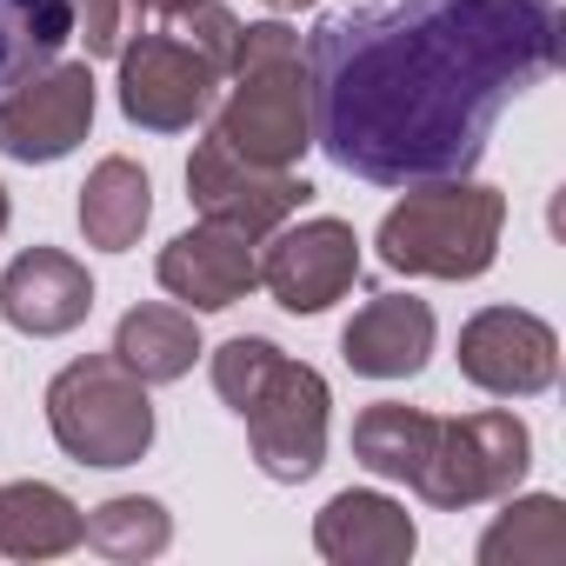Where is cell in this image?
Wrapping results in <instances>:
<instances>
[{
    "mask_svg": "<svg viewBox=\"0 0 566 566\" xmlns=\"http://www.w3.org/2000/svg\"><path fill=\"white\" fill-rule=\"evenodd\" d=\"M553 61L559 0H360L307 41L314 147L374 187L473 174Z\"/></svg>",
    "mask_w": 566,
    "mask_h": 566,
    "instance_id": "cell-1",
    "label": "cell"
},
{
    "mask_svg": "<svg viewBox=\"0 0 566 566\" xmlns=\"http://www.w3.org/2000/svg\"><path fill=\"white\" fill-rule=\"evenodd\" d=\"M500 233H506V193L467 174L447 180H413L374 247L394 273H420V280H480L500 260Z\"/></svg>",
    "mask_w": 566,
    "mask_h": 566,
    "instance_id": "cell-2",
    "label": "cell"
},
{
    "mask_svg": "<svg viewBox=\"0 0 566 566\" xmlns=\"http://www.w3.org/2000/svg\"><path fill=\"white\" fill-rule=\"evenodd\" d=\"M227 101L213 114V134L260 167H294L314 147V94H307V54L287 21H253L240 34V61L227 74Z\"/></svg>",
    "mask_w": 566,
    "mask_h": 566,
    "instance_id": "cell-3",
    "label": "cell"
},
{
    "mask_svg": "<svg viewBox=\"0 0 566 566\" xmlns=\"http://www.w3.org/2000/svg\"><path fill=\"white\" fill-rule=\"evenodd\" d=\"M48 427L74 467H140L154 447V400L114 354H81L48 380Z\"/></svg>",
    "mask_w": 566,
    "mask_h": 566,
    "instance_id": "cell-4",
    "label": "cell"
},
{
    "mask_svg": "<svg viewBox=\"0 0 566 566\" xmlns=\"http://www.w3.org/2000/svg\"><path fill=\"white\" fill-rule=\"evenodd\" d=\"M526 467H533L526 420L506 413V407H486V413H467V420H440L433 453H427L413 493L427 506H440V513H467V506L520 493Z\"/></svg>",
    "mask_w": 566,
    "mask_h": 566,
    "instance_id": "cell-5",
    "label": "cell"
},
{
    "mask_svg": "<svg viewBox=\"0 0 566 566\" xmlns=\"http://www.w3.org/2000/svg\"><path fill=\"white\" fill-rule=\"evenodd\" d=\"M120 114L147 134H187L213 114L220 94V67L187 48L174 28H140L134 41H120Z\"/></svg>",
    "mask_w": 566,
    "mask_h": 566,
    "instance_id": "cell-6",
    "label": "cell"
},
{
    "mask_svg": "<svg viewBox=\"0 0 566 566\" xmlns=\"http://www.w3.org/2000/svg\"><path fill=\"white\" fill-rule=\"evenodd\" d=\"M327 413H334V394L321 380V367L307 360H280L273 380L253 394V407L240 413L247 420V447H253V467L280 486H301L327 467Z\"/></svg>",
    "mask_w": 566,
    "mask_h": 566,
    "instance_id": "cell-7",
    "label": "cell"
},
{
    "mask_svg": "<svg viewBox=\"0 0 566 566\" xmlns=\"http://www.w3.org/2000/svg\"><path fill=\"white\" fill-rule=\"evenodd\" d=\"M187 200L200 207V220H220V227H240L247 240H266L273 227H287V220L314 200V180L294 174V167L240 160V154L207 127V140H200L193 160H187Z\"/></svg>",
    "mask_w": 566,
    "mask_h": 566,
    "instance_id": "cell-8",
    "label": "cell"
},
{
    "mask_svg": "<svg viewBox=\"0 0 566 566\" xmlns=\"http://www.w3.org/2000/svg\"><path fill=\"white\" fill-rule=\"evenodd\" d=\"M94 107H101L94 67H87V61H54V67H41V74H28L21 87L0 94V154H8V160H28V167L67 160V154L87 140Z\"/></svg>",
    "mask_w": 566,
    "mask_h": 566,
    "instance_id": "cell-9",
    "label": "cell"
},
{
    "mask_svg": "<svg viewBox=\"0 0 566 566\" xmlns=\"http://www.w3.org/2000/svg\"><path fill=\"white\" fill-rule=\"evenodd\" d=\"M360 280V233L354 220L314 213L301 227H273L260 253V287L287 314H327L334 301L354 294Z\"/></svg>",
    "mask_w": 566,
    "mask_h": 566,
    "instance_id": "cell-10",
    "label": "cell"
},
{
    "mask_svg": "<svg viewBox=\"0 0 566 566\" xmlns=\"http://www.w3.org/2000/svg\"><path fill=\"white\" fill-rule=\"evenodd\" d=\"M460 374L493 400H533L559 380V334L526 307H480L460 327Z\"/></svg>",
    "mask_w": 566,
    "mask_h": 566,
    "instance_id": "cell-11",
    "label": "cell"
},
{
    "mask_svg": "<svg viewBox=\"0 0 566 566\" xmlns=\"http://www.w3.org/2000/svg\"><path fill=\"white\" fill-rule=\"evenodd\" d=\"M260 240H247L240 227H220V220H200L187 233H174L154 260L160 287L187 307V314H220L233 301H247L260 287Z\"/></svg>",
    "mask_w": 566,
    "mask_h": 566,
    "instance_id": "cell-12",
    "label": "cell"
},
{
    "mask_svg": "<svg viewBox=\"0 0 566 566\" xmlns=\"http://www.w3.org/2000/svg\"><path fill=\"white\" fill-rule=\"evenodd\" d=\"M94 314V273L61 247H28L0 273V321L34 340H61Z\"/></svg>",
    "mask_w": 566,
    "mask_h": 566,
    "instance_id": "cell-13",
    "label": "cell"
},
{
    "mask_svg": "<svg viewBox=\"0 0 566 566\" xmlns=\"http://www.w3.org/2000/svg\"><path fill=\"white\" fill-rule=\"evenodd\" d=\"M314 546L334 566H407L420 546V526L394 493L347 486L314 513Z\"/></svg>",
    "mask_w": 566,
    "mask_h": 566,
    "instance_id": "cell-14",
    "label": "cell"
},
{
    "mask_svg": "<svg viewBox=\"0 0 566 566\" xmlns=\"http://www.w3.org/2000/svg\"><path fill=\"white\" fill-rule=\"evenodd\" d=\"M340 360L360 380H413L433 360V307L413 294H374L347 334H340Z\"/></svg>",
    "mask_w": 566,
    "mask_h": 566,
    "instance_id": "cell-15",
    "label": "cell"
},
{
    "mask_svg": "<svg viewBox=\"0 0 566 566\" xmlns=\"http://www.w3.org/2000/svg\"><path fill=\"white\" fill-rule=\"evenodd\" d=\"M147 220H154V180H147V167L127 160V154H107L81 180V233H87V247L127 253L147 233Z\"/></svg>",
    "mask_w": 566,
    "mask_h": 566,
    "instance_id": "cell-16",
    "label": "cell"
},
{
    "mask_svg": "<svg viewBox=\"0 0 566 566\" xmlns=\"http://www.w3.org/2000/svg\"><path fill=\"white\" fill-rule=\"evenodd\" d=\"M87 533V513L48 486V480H14L0 486V553L8 559H61Z\"/></svg>",
    "mask_w": 566,
    "mask_h": 566,
    "instance_id": "cell-17",
    "label": "cell"
},
{
    "mask_svg": "<svg viewBox=\"0 0 566 566\" xmlns=\"http://www.w3.org/2000/svg\"><path fill=\"white\" fill-rule=\"evenodd\" d=\"M200 327L187 307H127L120 327H114V360L134 367L147 387H167V380H187L193 360H200Z\"/></svg>",
    "mask_w": 566,
    "mask_h": 566,
    "instance_id": "cell-18",
    "label": "cell"
},
{
    "mask_svg": "<svg viewBox=\"0 0 566 566\" xmlns=\"http://www.w3.org/2000/svg\"><path fill=\"white\" fill-rule=\"evenodd\" d=\"M433 433H440V413L407 407V400H374V407H360V420H354V460H360L374 480L413 486L420 467H427V453H433Z\"/></svg>",
    "mask_w": 566,
    "mask_h": 566,
    "instance_id": "cell-19",
    "label": "cell"
},
{
    "mask_svg": "<svg viewBox=\"0 0 566 566\" xmlns=\"http://www.w3.org/2000/svg\"><path fill=\"white\" fill-rule=\"evenodd\" d=\"M480 566H559L566 559V500L506 493V513L480 533Z\"/></svg>",
    "mask_w": 566,
    "mask_h": 566,
    "instance_id": "cell-20",
    "label": "cell"
},
{
    "mask_svg": "<svg viewBox=\"0 0 566 566\" xmlns=\"http://www.w3.org/2000/svg\"><path fill=\"white\" fill-rule=\"evenodd\" d=\"M74 41V0H0V87L54 67Z\"/></svg>",
    "mask_w": 566,
    "mask_h": 566,
    "instance_id": "cell-21",
    "label": "cell"
},
{
    "mask_svg": "<svg viewBox=\"0 0 566 566\" xmlns=\"http://www.w3.org/2000/svg\"><path fill=\"white\" fill-rule=\"evenodd\" d=\"M101 559H120V566H140L154 553H167L174 539V513L147 493H114L101 506H87V533H81Z\"/></svg>",
    "mask_w": 566,
    "mask_h": 566,
    "instance_id": "cell-22",
    "label": "cell"
},
{
    "mask_svg": "<svg viewBox=\"0 0 566 566\" xmlns=\"http://www.w3.org/2000/svg\"><path fill=\"white\" fill-rule=\"evenodd\" d=\"M287 360L266 334H233V340H220L213 347V394L233 407V413H247L253 407V394L273 380V367Z\"/></svg>",
    "mask_w": 566,
    "mask_h": 566,
    "instance_id": "cell-23",
    "label": "cell"
},
{
    "mask_svg": "<svg viewBox=\"0 0 566 566\" xmlns=\"http://www.w3.org/2000/svg\"><path fill=\"white\" fill-rule=\"evenodd\" d=\"M187 48H200L220 74H233V61H240V34H247V21L233 14V8H220V0H193L187 14H174L167 21Z\"/></svg>",
    "mask_w": 566,
    "mask_h": 566,
    "instance_id": "cell-24",
    "label": "cell"
},
{
    "mask_svg": "<svg viewBox=\"0 0 566 566\" xmlns=\"http://www.w3.org/2000/svg\"><path fill=\"white\" fill-rule=\"evenodd\" d=\"M120 8L127 0H74V34L87 41V61H114L120 54Z\"/></svg>",
    "mask_w": 566,
    "mask_h": 566,
    "instance_id": "cell-25",
    "label": "cell"
},
{
    "mask_svg": "<svg viewBox=\"0 0 566 566\" xmlns=\"http://www.w3.org/2000/svg\"><path fill=\"white\" fill-rule=\"evenodd\" d=\"M134 14H147V21H174V14H187L193 0H127Z\"/></svg>",
    "mask_w": 566,
    "mask_h": 566,
    "instance_id": "cell-26",
    "label": "cell"
},
{
    "mask_svg": "<svg viewBox=\"0 0 566 566\" xmlns=\"http://www.w3.org/2000/svg\"><path fill=\"white\" fill-rule=\"evenodd\" d=\"M260 8H273V14H301V8H321V0H260Z\"/></svg>",
    "mask_w": 566,
    "mask_h": 566,
    "instance_id": "cell-27",
    "label": "cell"
},
{
    "mask_svg": "<svg viewBox=\"0 0 566 566\" xmlns=\"http://www.w3.org/2000/svg\"><path fill=\"white\" fill-rule=\"evenodd\" d=\"M8 220H14V207H8V187H0V233H8Z\"/></svg>",
    "mask_w": 566,
    "mask_h": 566,
    "instance_id": "cell-28",
    "label": "cell"
}]
</instances>
